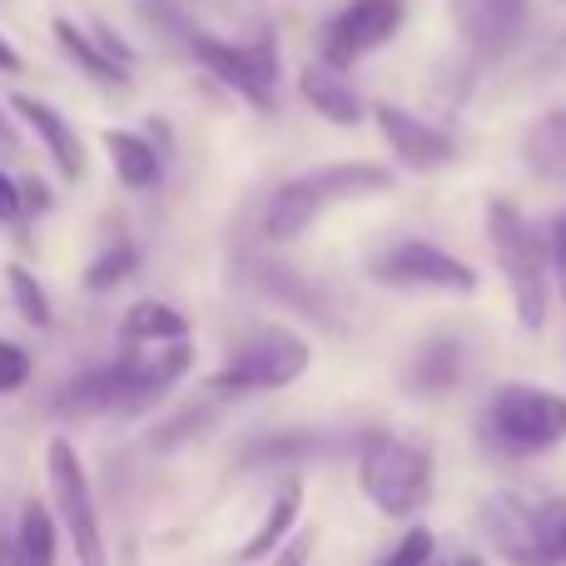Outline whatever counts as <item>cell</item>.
I'll return each mask as SVG.
<instances>
[{"mask_svg":"<svg viewBox=\"0 0 566 566\" xmlns=\"http://www.w3.org/2000/svg\"><path fill=\"white\" fill-rule=\"evenodd\" d=\"M10 552H15V566H55V557H60L55 507H45L40 497L20 502L15 532H10Z\"/></svg>","mask_w":566,"mask_h":566,"instance_id":"cell-19","label":"cell"},{"mask_svg":"<svg viewBox=\"0 0 566 566\" xmlns=\"http://www.w3.org/2000/svg\"><path fill=\"white\" fill-rule=\"evenodd\" d=\"M209 422H214L209 408H185V412H175V422H165V428L149 432V448H179L189 432H205Z\"/></svg>","mask_w":566,"mask_h":566,"instance_id":"cell-29","label":"cell"},{"mask_svg":"<svg viewBox=\"0 0 566 566\" xmlns=\"http://www.w3.org/2000/svg\"><path fill=\"white\" fill-rule=\"evenodd\" d=\"M6 289H10L15 313L30 323V328H50V323H55V308H50V298H45V283L30 274L25 264H10L6 269Z\"/></svg>","mask_w":566,"mask_h":566,"instance_id":"cell-26","label":"cell"},{"mask_svg":"<svg viewBox=\"0 0 566 566\" xmlns=\"http://www.w3.org/2000/svg\"><path fill=\"white\" fill-rule=\"evenodd\" d=\"M313 557V532H289V542L279 547L274 566H308Z\"/></svg>","mask_w":566,"mask_h":566,"instance_id":"cell-32","label":"cell"},{"mask_svg":"<svg viewBox=\"0 0 566 566\" xmlns=\"http://www.w3.org/2000/svg\"><path fill=\"white\" fill-rule=\"evenodd\" d=\"M119 338L129 348H155V343H175V338H189V318L179 308L159 298H139L129 303V313L119 318Z\"/></svg>","mask_w":566,"mask_h":566,"instance_id":"cell-23","label":"cell"},{"mask_svg":"<svg viewBox=\"0 0 566 566\" xmlns=\"http://www.w3.org/2000/svg\"><path fill=\"white\" fill-rule=\"evenodd\" d=\"M135 264H139V249H135V244L105 249V254H99L95 264L85 269V289H90V293H109L115 283H125L129 274H135Z\"/></svg>","mask_w":566,"mask_h":566,"instance_id":"cell-27","label":"cell"},{"mask_svg":"<svg viewBox=\"0 0 566 566\" xmlns=\"http://www.w3.org/2000/svg\"><path fill=\"white\" fill-rule=\"evenodd\" d=\"M398 185L388 165H373V159H338V165H318L308 175H293L269 195L259 229H264L269 244H293L313 229V219L333 205H353V199H373L388 195Z\"/></svg>","mask_w":566,"mask_h":566,"instance_id":"cell-1","label":"cell"},{"mask_svg":"<svg viewBox=\"0 0 566 566\" xmlns=\"http://www.w3.org/2000/svg\"><path fill=\"white\" fill-rule=\"evenodd\" d=\"M462 368H468V348L452 333H432L412 348L408 368H402V392H418V398H438V392H452L462 382Z\"/></svg>","mask_w":566,"mask_h":566,"instance_id":"cell-14","label":"cell"},{"mask_svg":"<svg viewBox=\"0 0 566 566\" xmlns=\"http://www.w3.org/2000/svg\"><path fill=\"white\" fill-rule=\"evenodd\" d=\"M557 219H562V224H566V209H562V214H557Z\"/></svg>","mask_w":566,"mask_h":566,"instance_id":"cell-39","label":"cell"},{"mask_svg":"<svg viewBox=\"0 0 566 566\" xmlns=\"http://www.w3.org/2000/svg\"><path fill=\"white\" fill-rule=\"evenodd\" d=\"M308 338H298L293 328H259L214 373V392H279L289 382H298L308 373Z\"/></svg>","mask_w":566,"mask_h":566,"instance_id":"cell-5","label":"cell"},{"mask_svg":"<svg viewBox=\"0 0 566 566\" xmlns=\"http://www.w3.org/2000/svg\"><path fill=\"white\" fill-rule=\"evenodd\" d=\"M30 373H35V358H30L20 343L0 338V398H10V392H20L30 382Z\"/></svg>","mask_w":566,"mask_h":566,"instance_id":"cell-28","label":"cell"},{"mask_svg":"<svg viewBox=\"0 0 566 566\" xmlns=\"http://www.w3.org/2000/svg\"><path fill=\"white\" fill-rule=\"evenodd\" d=\"M368 274H373V283L398 289V293L438 289V293H458V298H462V293L478 289V269L462 264V259L448 254V249L428 244V239H402V244L373 254L368 259Z\"/></svg>","mask_w":566,"mask_h":566,"instance_id":"cell-7","label":"cell"},{"mask_svg":"<svg viewBox=\"0 0 566 566\" xmlns=\"http://www.w3.org/2000/svg\"><path fill=\"white\" fill-rule=\"evenodd\" d=\"M298 95L308 99L313 115H323L328 125H338V129H353V125L368 119V105L358 99V90H353L348 80H343V70H333V65H308L303 70Z\"/></svg>","mask_w":566,"mask_h":566,"instance_id":"cell-16","label":"cell"},{"mask_svg":"<svg viewBox=\"0 0 566 566\" xmlns=\"http://www.w3.org/2000/svg\"><path fill=\"white\" fill-rule=\"evenodd\" d=\"M488 422L492 442L512 458H532L566 442V398L552 388H532V382H502L488 398Z\"/></svg>","mask_w":566,"mask_h":566,"instance_id":"cell-4","label":"cell"},{"mask_svg":"<svg viewBox=\"0 0 566 566\" xmlns=\"http://www.w3.org/2000/svg\"><path fill=\"white\" fill-rule=\"evenodd\" d=\"M488 239L492 254H497V269L512 289V303H517V323L527 333L547 328V308H552V259L542 249L537 229L522 219V209L512 199H492L488 205Z\"/></svg>","mask_w":566,"mask_h":566,"instance_id":"cell-2","label":"cell"},{"mask_svg":"<svg viewBox=\"0 0 566 566\" xmlns=\"http://www.w3.org/2000/svg\"><path fill=\"white\" fill-rule=\"evenodd\" d=\"M373 119H378L382 139H388V149L402 159L408 169H418V175H428V169H442L458 159V139L448 135V129L428 125L422 115H412V109L402 105H373Z\"/></svg>","mask_w":566,"mask_h":566,"instance_id":"cell-10","label":"cell"},{"mask_svg":"<svg viewBox=\"0 0 566 566\" xmlns=\"http://www.w3.org/2000/svg\"><path fill=\"white\" fill-rule=\"evenodd\" d=\"M189 50L195 60L209 70L214 80H224L234 95H244L249 105L274 109V90H279V50L274 40H254V45H234V40L219 35H189Z\"/></svg>","mask_w":566,"mask_h":566,"instance_id":"cell-8","label":"cell"},{"mask_svg":"<svg viewBox=\"0 0 566 566\" xmlns=\"http://www.w3.org/2000/svg\"><path fill=\"white\" fill-rule=\"evenodd\" d=\"M0 566H15V552H10V532H0Z\"/></svg>","mask_w":566,"mask_h":566,"instance_id":"cell-37","label":"cell"},{"mask_svg":"<svg viewBox=\"0 0 566 566\" xmlns=\"http://www.w3.org/2000/svg\"><path fill=\"white\" fill-rule=\"evenodd\" d=\"M527 522H532V542L547 557V566H562L566 562V497L527 502Z\"/></svg>","mask_w":566,"mask_h":566,"instance_id":"cell-25","label":"cell"},{"mask_svg":"<svg viewBox=\"0 0 566 566\" xmlns=\"http://www.w3.org/2000/svg\"><path fill=\"white\" fill-rule=\"evenodd\" d=\"M522 165L542 185H566V109H547L522 129Z\"/></svg>","mask_w":566,"mask_h":566,"instance_id":"cell-18","label":"cell"},{"mask_svg":"<svg viewBox=\"0 0 566 566\" xmlns=\"http://www.w3.org/2000/svg\"><path fill=\"white\" fill-rule=\"evenodd\" d=\"M259 289H264L269 298H279V303H289V308H298L303 318L323 323V328H343V318H338V303H333L328 293H323L313 279L289 274V269H283V264H264V269H259Z\"/></svg>","mask_w":566,"mask_h":566,"instance_id":"cell-20","label":"cell"},{"mask_svg":"<svg viewBox=\"0 0 566 566\" xmlns=\"http://www.w3.org/2000/svg\"><path fill=\"white\" fill-rule=\"evenodd\" d=\"M452 20L472 55L497 60L517 45L527 25V0H452Z\"/></svg>","mask_w":566,"mask_h":566,"instance_id":"cell-11","label":"cell"},{"mask_svg":"<svg viewBox=\"0 0 566 566\" xmlns=\"http://www.w3.org/2000/svg\"><path fill=\"white\" fill-rule=\"evenodd\" d=\"M195 363V348L189 338H175V343H155V353H125V408L119 412H145L175 388L179 378L189 373Z\"/></svg>","mask_w":566,"mask_h":566,"instance_id":"cell-12","label":"cell"},{"mask_svg":"<svg viewBox=\"0 0 566 566\" xmlns=\"http://www.w3.org/2000/svg\"><path fill=\"white\" fill-rule=\"evenodd\" d=\"M428 557H432V532L428 527H412V532H402L398 547H392L378 566H422Z\"/></svg>","mask_w":566,"mask_h":566,"instance_id":"cell-30","label":"cell"},{"mask_svg":"<svg viewBox=\"0 0 566 566\" xmlns=\"http://www.w3.org/2000/svg\"><path fill=\"white\" fill-rule=\"evenodd\" d=\"M298 512H303V482L298 478H289L283 488L274 492V507L264 512V522H259V532L239 547V562H259V557H269V552H279L283 542H289V532H293V522H298Z\"/></svg>","mask_w":566,"mask_h":566,"instance_id":"cell-24","label":"cell"},{"mask_svg":"<svg viewBox=\"0 0 566 566\" xmlns=\"http://www.w3.org/2000/svg\"><path fill=\"white\" fill-rule=\"evenodd\" d=\"M363 432H274L254 442L249 462H293V458H333V452H358Z\"/></svg>","mask_w":566,"mask_h":566,"instance_id":"cell-21","label":"cell"},{"mask_svg":"<svg viewBox=\"0 0 566 566\" xmlns=\"http://www.w3.org/2000/svg\"><path fill=\"white\" fill-rule=\"evenodd\" d=\"M25 219V199H20V179L0 169V229H15Z\"/></svg>","mask_w":566,"mask_h":566,"instance_id":"cell-31","label":"cell"},{"mask_svg":"<svg viewBox=\"0 0 566 566\" xmlns=\"http://www.w3.org/2000/svg\"><path fill=\"white\" fill-rule=\"evenodd\" d=\"M358 488L382 517L402 522L432 502V452L398 432H363Z\"/></svg>","mask_w":566,"mask_h":566,"instance_id":"cell-3","label":"cell"},{"mask_svg":"<svg viewBox=\"0 0 566 566\" xmlns=\"http://www.w3.org/2000/svg\"><path fill=\"white\" fill-rule=\"evenodd\" d=\"M10 115H15L20 125L35 129V139L45 145V155L55 159L60 175H65V179H85V145H80L75 125H70L55 105H45V99L20 95V90H15V95H10Z\"/></svg>","mask_w":566,"mask_h":566,"instance_id":"cell-13","label":"cell"},{"mask_svg":"<svg viewBox=\"0 0 566 566\" xmlns=\"http://www.w3.org/2000/svg\"><path fill=\"white\" fill-rule=\"evenodd\" d=\"M90 30H95V40H99V45H105V50H109V55H115V60H119V65H135V50H129V45H125V40H119V35H115V30H109V25H105V20H95V25H90Z\"/></svg>","mask_w":566,"mask_h":566,"instance_id":"cell-33","label":"cell"},{"mask_svg":"<svg viewBox=\"0 0 566 566\" xmlns=\"http://www.w3.org/2000/svg\"><path fill=\"white\" fill-rule=\"evenodd\" d=\"M547 60H552V65H566V35H562V40H557V45H552V50H547Z\"/></svg>","mask_w":566,"mask_h":566,"instance_id":"cell-38","label":"cell"},{"mask_svg":"<svg viewBox=\"0 0 566 566\" xmlns=\"http://www.w3.org/2000/svg\"><path fill=\"white\" fill-rule=\"evenodd\" d=\"M20 139H15V129H10V119L0 115V155H10V149H15Z\"/></svg>","mask_w":566,"mask_h":566,"instance_id":"cell-36","label":"cell"},{"mask_svg":"<svg viewBox=\"0 0 566 566\" xmlns=\"http://www.w3.org/2000/svg\"><path fill=\"white\" fill-rule=\"evenodd\" d=\"M402 25V0H348L323 25V65L348 70L363 55L382 50Z\"/></svg>","mask_w":566,"mask_h":566,"instance_id":"cell-9","label":"cell"},{"mask_svg":"<svg viewBox=\"0 0 566 566\" xmlns=\"http://www.w3.org/2000/svg\"><path fill=\"white\" fill-rule=\"evenodd\" d=\"M20 199H25V209H50V189L40 179H20Z\"/></svg>","mask_w":566,"mask_h":566,"instance_id":"cell-34","label":"cell"},{"mask_svg":"<svg viewBox=\"0 0 566 566\" xmlns=\"http://www.w3.org/2000/svg\"><path fill=\"white\" fill-rule=\"evenodd\" d=\"M45 478H50V502H55V522L65 527V537L75 542L80 566H105V537H99V507L90 472L80 462L75 442L50 438L45 448Z\"/></svg>","mask_w":566,"mask_h":566,"instance_id":"cell-6","label":"cell"},{"mask_svg":"<svg viewBox=\"0 0 566 566\" xmlns=\"http://www.w3.org/2000/svg\"><path fill=\"white\" fill-rule=\"evenodd\" d=\"M20 70H25V60H20V50L10 45L6 35H0V75H20Z\"/></svg>","mask_w":566,"mask_h":566,"instance_id":"cell-35","label":"cell"},{"mask_svg":"<svg viewBox=\"0 0 566 566\" xmlns=\"http://www.w3.org/2000/svg\"><path fill=\"white\" fill-rule=\"evenodd\" d=\"M105 155L125 189H155L159 175H165V159H159L155 145H149L145 135H135V129H105Z\"/></svg>","mask_w":566,"mask_h":566,"instance_id":"cell-22","label":"cell"},{"mask_svg":"<svg viewBox=\"0 0 566 566\" xmlns=\"http://www.w3.org/2000/svg\"><path fill=\"white\" fill-rule=\"evenodd\" d=\"M50 30H55V45L65 50V60L80 70V75H90L95 85H109V90H125L129 85V65H119V60L99 45L95 30L75 25L70 15H55V20H50Z\"/></svg>","mask_w":566,"mask_h":566,"instance_id":"cell-17","label":"cell"},{"mask_svg":"<svg viewBox=\"0 0 566 566\" xmlns=\"http://www.w3.org/2000/svg\"><path fill=\"white\" fill-rule=\"evenodd\" d=\"M125 358L99 363V368L80 373V378L65 382V392L55 398V412L65 418H95V412H119L125 408Z\"/></svg>","mask_w":566,"mask_h":566,"instance_id":"cell-15","label":"cell"}]
</instances>
